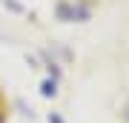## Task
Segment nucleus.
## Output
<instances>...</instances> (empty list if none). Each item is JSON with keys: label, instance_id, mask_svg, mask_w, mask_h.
Instances as JSON below:
<instances>
[{"label": "nucleus", "instance_id": "obj_1", "mask_svg": "<svg viewBox=\"0 0 129 123\" xmlns=\"http://www.w3.org/2000/svg\"><path fill=\"white\" fill-rule=\"evenodd\" d=\"M92 17V3L89 0H75L72 3V20L75 23H86Z\"/></svg>", "mask_w": 129, "mask_h": 123}, {"label": "nucleus", "instance_id": "obj_2", "mask_svg": "<svg viewBox=\"0 0 129 123\" xmlns=\"http://www.w3.org/2000/svg\"><path fill=\"white\" fill-rule=\"evenodd\" d=\"M55 14H57V20L69 23V20H72V3H69V0H57V6H55Z\"/></svg>", "mask_w": 129, "mask_h": 123}, {"label": "nucleus", "instance_id": "obj_3", "mask_svg": "<svg viewBox=\"0 0 129 123\" xmlns=\"http://www.w3.org/2000/svg\"><path fill=\"white\" fill-rule=\"evenodd\" d=\"M43 60H46V69H49V80H55V83H57V77H60V66H57L49 55H43Z\"/></svg>", "mask_w": 129, "mask_h": 123}, {"label": "nucleus", "instance_id": "obj_4", "mask_svg": "<svg viewBox=\"0 0 129 123\" xmlns=\"http://www.w3.org/2000/svg\"><path fill=\"white\" fill-rule=\"evenodd\" d=\"M40 95H43V97H55V95H57V83H55V80H43V83H40Z\"/></svg>", "mask_w": 129, "mask_h": 123}, {"label": "nucleus", "instance_id": "obj_5", "mask_svg": "<svg viewBox=\"0 0 129 123\" xmlns=\"http://www.w3.org/2000/svg\"><path fill=\"white\" fill-rule=\"evenodd\" d=\"M49 123H66L63 117H60V114L57 112H49Z\"/></svg>", "mask_w": 129, "mask_h": 123}, {"label": "nucleus", "instance_id": "obj_6", "mask_svg": "<svg viewBox=\"0 0 129 123\" xmlns=\"http://www.w3.org/2000/svg\"><path fill=\"white\" fill-rule=\"evenodd\" d=\"M123 117H126V123H129V103L123 106Z\"/></svg>", "mask_w": 129, "mask_h": 123}, {"label": "nucleus", "instance_id": "obj_7", "mask_svg": "<svg viewBox=\"0 0 129 123\" xmlns=\"http://www.w3.org/2000/svg\"><path fill=\"white\" fill-rule=\"evenodd\" d=\"M0 123H6V114H3V112H0Z\"/></svg>", "mask_w": 129, "mask_h": 123}]
</instances>
